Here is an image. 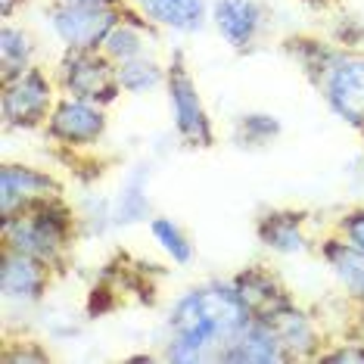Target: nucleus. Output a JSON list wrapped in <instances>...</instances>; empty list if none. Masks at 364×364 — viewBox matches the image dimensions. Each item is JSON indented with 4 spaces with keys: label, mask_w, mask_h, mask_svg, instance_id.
<instances>
[{
    "label": "nucleus",
    "mask_w": 364,
    "mask_h": 364,
    "mask_svg": "<svg viewBox=\"0 0 364 364\" xmlns=\"http://www.w3.org/2000/svg\"><path fill=\"white\" fill-rule=\"evenodd\" d=\"M252 321L230 277H209L171 296L162 318L159 361L218 364V352L230 336Z\"/></svg>",
    "instance_id": "1"
},
{
    "label": "nucleus",
    "mask_w": 364,
    "mask_h": 364,
    "mask_svg": "<svg viewBox=\"0 0 364 364\" xmlns=\"http://www.w3.org/2000/svg\"><path fill=\"white\" fill-rule=\"evenodd\" d=\"M0 237H4V246L35 255V259L53 264L63 274L75 243H81L75 200L72 196H56V200L31 205L16 218L0 221Z\"/></svg>",
    "instance_id": "2"
},
{
    "label": "nucleus",
    "mask_w": 364,
    "mask_h": 364,
    "mask_svg": "<svg viewBox=\"0 0 364 364\" xmlns=\"http://www.w3.org/2000/svg\"><path fill=\"white\" fill-rule=\"evenodd\" d=\"M168 75H165V103H168L171 134L184 150H212L218 144V128L205 106L193 69L187 63L184 47H171L168 53Z\"/></svg>",
    "instance_id": "3"
},
{
    "label": "nucleus",
    "mask_w": 364,
    "mask_h": 364,
    "mask_svg": "<svg viewBox=\"0 0 364 364\" xmlns=\"http://www.w3.org/2000/svg\"><path fill=\"white\" fill-rule=\"evenodd\" d=\"M125 10L128 0H81V4L50 0L44 6V22L60 50H100Z\"/></svg>",
    "instance_id": "4"
},
{
    "label": "nucleus",
    "mask_w": 364,
    "mask_h": 364,
    "mask_svg": "<svg viewBox=\"0 0 364 364\" xmlns=\"http://www.w3.org/2000/svg\"><path fill=\"white\" fill-rule=\"evenodd\" d=\"M60 100V85L53 69L44 63L31 65L13 81L0 85V125L4 134H38L44 131L53 106Z\"/></svg>",
    "instance_id": "5"
},
{
    "label": "nucleus",
    "mask_w": 364,
    "mask_h": 364,
    "mask_svg": "<svg viewBox=\"0 0 364 364\" xmlns=\"http://www.w3.org/2000/svg\"><path fill=\"white\" fill-rule=\"evenodd\" d=\"M41 134L63 156L97 153L109 137V106L60 94Z\"/></svg>",
    "instance_id": "6"
},
{
    "label": "nucleus",
    "mask_w": 364,
    "mask_h": 364,
    "mask_svg": "<svg viewBox=\"0 0 364 364\" xmlns=\"http://www.w3.org/2000/svg\"><path fill=\"white\" fill-rule=\"evenodd\" d=\"M50 69L60 94L81 97L100 106H115L125 97L119 85V65L103 50H60Z\"/></svg>",
    "instance_id": "7"
},
{
    "label": "nucleus",
    "mask_w": 364,
    "mask_h": 364,
    "mask_svg": "<svg viewBox=\"0 0 364 364\" xmlns=\"http://www.w3.org/2000/svg\"><path fill=\"white\" fill-rule=\"evenodd\" d=\"M60 271L53 264L4 246L0 250V302L6 321L13 314H38L47 305V296Z\"/></svg>",
    "instance_id": "8"
},
{
    "label": "nucleus",
    "mask_w": 364,
    "mask_h": 364,
    "mask_svg": "<svg viewBox=\"0 0 364 364\" xmlns=\"http://www.w3.org/2000/svg\"><path fill=\"white\" fill-rule=\"evenodd\" d=\"M314 90L336 122H343L355 134H364V50L343 47L330 69L318 78Z\"/></svg>",
    "instance_id": "9"
},
{
    "label": "nucleus",
    "mask_w": 364,
    "mask_h": 364,
    "mask_svg": "<svg viewBox=\"0 0 364 364\" xmlns=\"http://www.w3.org/2000/svg\"><path fill=\"white\" fill-rule=\"evenodd\" d=\"M65 193V181L47 165H35L26 159H6L0 168V221L16 218L31 205L56 200Z\"/></svg>",
    "instance_id": "10"
},
{
    "label": "nucleus",
    "mask_w": 364,
    "mask_h": 364,
    "mask_svg": "<svg viewBox=\"0 0 364 364\" xmlns=\"http://www.w3.org/2000/svg\"><path fill=\"white\" fill-rule=\"evenodd\" d=\"M209 22L228 50L250 56L268 38L271 10L264 0H212Z\"/></svg>",
    "instance_id": "11"
},
{
    "label": "nucleus",
    "mask_w": 364,
    "mask_h": 364,
    "mask_svg": "<svg viewBox=\"0 0 364 364\" xmlns=\"http://www.w3.org/2000/svg\"><path fill=\"white\" fill-rule=\"evenodd\" d=\"M255 243L274 259H302L314 252L318 240L311 237V215L293 205H271L255 215Z\"/></svg>",
    "instance_id": "12"
},
{
    "label": "nucleus",
    "mask_w": 364,
    "mask_h": 364,
    "mask_svg": "<svg viewBox=\"0 0 364 364\" xmlns=\"http://www.w3.org/2000/svg\"><path fill=\"white\" fill-rule=\"evenodd\" d=\"M264 324L274 330V336L280 339V346L287 349L289 364H293V361H318L321 349L330 343L321 314L311 311V309H305L299 299L284 305L280 311H274L268 321H264Z\"/></svg>",
    "instance_id": "13"
},
{
    "label": "nucleus",
    "mask_w": 364,
    "mask_h": 364,
    "mask_svg": "<svg viewBox=\"0 0 364 364\" xmlns=\"http://www.w3.org/2000/svg\"><path fill=\"white\" fill-rule=\"evenodd\" d=\"M230 280H234V287H237L240 299L246 302V309L252 311V318H259V321H268L271 314L280 311L284 305L296 302V293L284 284V277L264 262L243 264L240 271L230 274Z\"/></svg>",
    "instance_id": "14"
},
{
    "label": "nucleus",
    "mask_w": 364,
    "mask_h": 364,
    "mask_svg": "<svg viewBox=\"0 0 364 364\" xmlns=\"http://www.w3.org/2000/svg\"><path fill=\"white\" fill-rule=\"evenodd\" d=\"M153 159H137L134 165H128L125 175H122L119 187L112 190V218L115 230H131V228H146V221L153 218Z\"/></svg>",
    "instance_id": "15"
},
{
    "label": "nucleus",
    "mask_w": 364,
    "mask_h": 364,
    "mask_svg": "<svg viewBox=\"0 0 364 364\" xmlns=\"http://www.w3.org/2000/svg\"><path fill=\"white\" fill-rule=\"evenodd\" d=\"M314 255L333 277L336 289L349 305H364V252L358 246L346 243L336 230H327L314 243Z\"/></svg>",
    "instance_id": "16"
},
{
    "label": "nucleus",
    "mask_w": 364,
    "mask_h": 364,
    "mask_svg": "<svg viewBox=\"0 0 364 364\" xmlns=\"http://www.w3.org/2000/svg\"><path fill=\"white\" fill-rule=\"evenodd\" d=\"M128 4L162 35L196 38L205 28H212V0H128Z\"/></svg>",
    "instance_id": "17"
},
{
    "label": "nucleus",
    "mask_w": 364,
    "mask_h": 364,
    "mask_svg": "<svg viewBox=\"0 0 364 364\" xmlns=\"http://www.w3.org/2000/svg\"><path fill=\"white\" fill-rule=\"evenodd\" d=\"M218 364H289V355L274 336V330L264 321L252 318L237 336L225 343V349L218 352Z\"/></svg>",
    "instance_id": "18"
},
{
    "label": "nucleus",
    "mask_w": 364,
    "mask_h": 364,
    "mask_svg": "<svg viewBox=\"0 0 364 364\" xmlns=\"http://www.w3.org/2000/svg\"><path fill=\"white\" fill-rule=\"evenodd\" d=\"M159 44H162V31L150 26V22L128 4L125 16L112 26L100 50L119 65V63L137 60V56H146V53H159Z\"/></svg>",
    "instance_id": "19"
},
{
    "label": "nucleus",
    "mask_w": 364,
    "mask_h": 364,
    "mask_svg": "<svg viewBox=\"0 0 364 364\" xmlns=\"http://www.w3.org/2000/svg\"><path fill=\"white\" fill-rule=\"evenodd\" d=\"M339 50H343L339 44H333L327 35H314V31H296V35H287L280 41V53L299 69V75L311 87L330 69V63L336 60Z\"/></svg>",
    "instance_id": "20"
},
{
    "label": "nucleus",
    "mask_w": 364,
    "mask_h": 364,
    "mask_svg": "<svg viewBox=\"0 0 364 364\" xmlns=\"http://www.w3.org/2000/svg\"><path fill=\"white\" fill-rule=\"evenodd\" d=\"M41 63V41L26 22L13 19L0 26V85L13 81Z\"/></svg>",
    "instance_id": "21"
},
{
    "label": "nucleus",
    "mask_w": 364,
    "mask_h": 364,
    "mask_svg": "<svg viewBox=\"0 0 364 364\" xmlns=\"http://www.w3.org/2000/svg\"><path fill=\"white\" fill-rule=\"evenodd\" d=\"M228 137H230V144L243 153L271 150V146L284 137V119L268 109H243L230 119Z\"/></svg>",
    "instance_id": "22"
},
{
    "label": "nucleus",
    "mask_w": 364,
    "mask_h": 364,
    "mask_svg": "<svg viewBox=\"0 0 364 364\" xmlns=\"http://www.w3.org/2000/svg\"><path fill=\"white\" fill-rule=\"evenodd\" d=\"M146 234H150L153 246L162 252V259L175 268H190L196 262V243L190 237V230L181 225L171 215H159L156 212L150 221H146Z\"/></svg>",
    "instance_id": "23"
},
{
    "label": "nucleus",
    "mask_w": 364,
    "mask_h": 364,
    "mask_svg": "<svg viewBox=\"0 0 364 364\" xmlns=\"http://www.w3.org/2000/svg\"><path fill=\"white\" fill-rule=\"evenodd\" d=\"M165 75H168V63L159 60V53L119 63V85L125 97H150L156 90H165Z\"/></svg>",
    "instance_id": "24"
},
{
    "label": "nucleus",
    "mask_w": 364,
    "mask_h": 364,
    "mask_svg": "<svg viewBox=\"0 0 364 364\" xmlns=\"http://www.w3.org/2000/svg\"><path fill=\"white\" fill-rule=\"evenodd\" d=\"M75 212H78L81 240H103L115 230L112 193H103V190H85V193L75 200Z\"/></svg>",
    "instance_id": "25"
},
{
    "label": "nucleus",
    "mask_w": 364,
    "mask_h": 364,
    "mask_svg": "<svg viewBox=\"0 0 364 364\" xmlns=\"http://www.w3.org/2000/svg\"><path fill=\"white\" fill-rule=\"evenodd\" d=\"M50 343V339H47ZM41 336H28V333H6L4 339V352H0V361L4 364H44L53 358L50 346H47Z\"/></svg>",
    "instance_id": "26"
},
{
    "label": "nucleus",
    "mask_w": 364,
    "mask_h": 364,
    "mask_svg": "<svg viewBox=\"0 0 364 364\" xmlns=\"http://www.w3.org/2000/svg\"><path fill=\"white\" fill-rule=\"evenodd\" d=\"M327 38L346 50H364V19L355 13H339L330 19Z\"/></svg>",
    "instance_id": "27"
},
{
    "label": "nucleus",
    "mask_w": 364,
    "mask_h": 364,
    "mask_svg": "<svg viewBox=\"0 0 364 364\" xmlns=\"http://www.w3.org/2000/svg\"><path fill=\"white\" fill-rule=\"evenodd\" d=\"M318 364H364V339L339 333L321 349Z\"/></svg>",
    "instance_id": "28"
},
{
    "label": "nucleus",
    "mask_w": 364,
    "mask_h": 364,
    "mask_svg": "<svg viewBox=\"0 0 364 364\" xmlns=\"http://www.w3.org/2000/svg\"><path fill=\"white\" fill-rule=\"evenodd\" d=\"M330 230H336V234L343 237L346 243L358 246V250L364 252V205L343 209V212L336 215V221H333V228H330Z\"/></svg>",
    "instance_id": "29"
},
{
    "label": "nucleus",
    "mask_w": 364,
    "mask_h": 364,
    "mask_svg": "<svg viewBox=\"0 0 364 364\" xmlns=\"http://www.w3.org/2000/svg\"><path fill=\"white\" fill-rule=\"evenodd\" d=\"M41 327H44V333L50 343H69V339H75L81 336V321L75 318V314H60L56 318L53 311H44L41 309Z\"/></svg>",
    "instance_id": "30"
},
{
    "label": "nucleus",
    "mask_w": 364,
    "mask_h": 364,
    "mask_svg": "<svg viewBox=\"0 0 364 364\" xmlns=\"http://www.w3.org/2000/svg\"><path fill=\"white\" fill-rule=\"evenodd\" d=\"M343 333H346V336H358V339H364V305H352V318L346 321Z\"/></svg>",
    "instance_id": "31"
},
{
    "label": "nucleus",
    "mask_w": 364,
    "mask_h": 364,
    "mask_svg": "<svg viewBox=\"0 0 364 364\" xmlns=\"http://www.w3.org/2000/svg\"><path fill=\"white\" fill-rule=\"evenodd\" d=\"M26 6H28V0H0V19L4 22L19 19V16L26 13Z\"/></svg>",
    "instance_id": "32"
},
{
    "label": "nucleus",
    "mask_w": 364,
    "mask_h": 364,
    "mask_svg": "<svg viewBox=\"0 0 364 364\" xmlns=\"http://www.w3.org/2000/svg\"><path fill=\"white\" fill-rule=\"evenodd\" d=\"M302 6H309V10H321V13H330L339 0H299Z\"/></svg>",
    "instance_id": "33"
},
{
    "label": "nucleus",
    "mask_w": 364,
    "mask_h": 364,
    "mask_svg": "<svg viewBox=\"0 0 364 364\" xmlns=\"http://www.w3.org/2000/svg\"><path fill=\"white\" fill-rule=\"evenodd\" d=\"M63 4H81V0H63Z\"/></svg>",
    "instance_id": "34"
},
{
    "label": "nucleus",
    "mask_w": 364,
    "mask_h": 364,
    "mask_svg": "<svg viewBox=\"0 0 364 364\" xmlns=\"http://www.w3.org/2000/svg\"><path fill=\"white\" fill-rule=\"evenodd\" d=\"M361 156H364V134H361Z\"/></svg>",
    "instance_id": "35"
}]
</instances>
